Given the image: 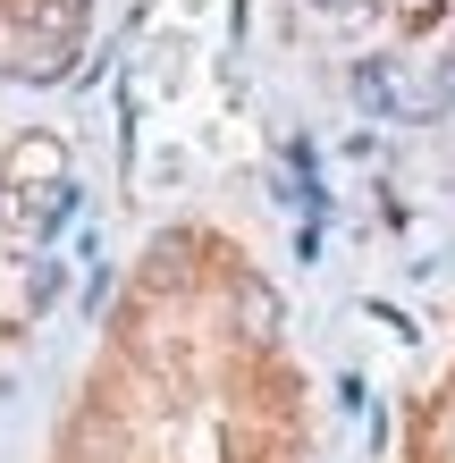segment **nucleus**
<instances>
[{"label":"nucleus","instance_id":"nucleus-1","mask_svg":"<svg viewBox=\"0 0 455 463\" xmlns=\"http://www.w3.org/2000/svg\"><path fill=\"white\" fill-rule=\"evenodd\" d=\"M236 320H245L253 337H270V329H279V295H270V287H245V295H236Z\"/></svg>","mask_w":455,"mask_h":463},{"label":"nucleus","instance_id":"nucleus-2","mask_svg":"<svg viewBox=\"0 0 455 463\" xmlns=\"http://www.w3.org/2000/svg\"><path fill=\"white\" fill-rule=\"evenodd\" d=\"M60 9H76V0H60Z\"/></svg>","mask_w":455,"mask_h":463}]
</instances>
